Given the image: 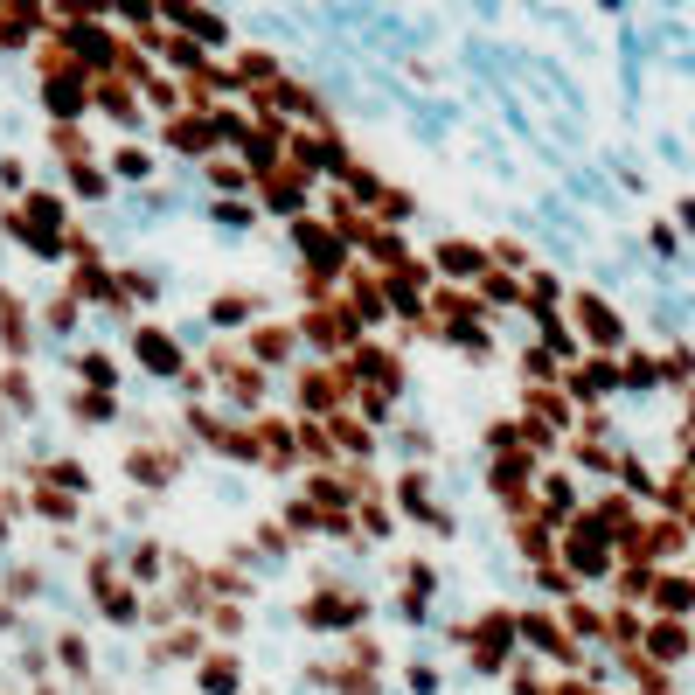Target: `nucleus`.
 Instances as JSON below:
<instances>
[{
  "mask_svg": "<svg viewBox=\"0 0 695 695\" xmlns=\"http://www.w3.org/2000/svg\"><path fill=\"white\" fill-rule=\"evenodd\" d=\"M70 181H77V195H84V202H98V195L112 188V174H105V167H91V160H84V167H70Z\"/></svg>",
  "mask_w": 695,
  "mask_h": 695,
  "instance_id": "nucleus-18",
  "label": "nucleus"
},
{
  "mask_svg": "<svg viewBox=\"0 0 695 695\" xmlns=\"http://www.w3.org/2000/svg\"><path fill=\"white\" fill-rule=\"evenodd\" d=\"M654 383H661V362L654 355H626L619 362V390H654Z\"/></svg>",
  "mask_w": 695,
  "mask_h": 695,
  "instance_id": "nucleus-12",
  "label": "nucleus"
},
{
  "mask_svg": "<svg viewBox=\"0 0 695 695\" xmlns=\"http://www.w3.org/2000/svg\"><path fill=\"white\" fill-rule=\"evenodd\" d=\"M209 216H216L223 230H251V223H258V209H251V202H237V195H216V202H209Z\"/></svg>",
  "mask_w": 695,
  "mask_h": 695,
  "instance_id": "nucleus-13",
  "label": "nucleus"
},
{
  "mask_svg": "<svg viewBox=\"0 0 695 695\" xmlns=\"http://www.w3.org/2000/svg\"><path fill=\"white\" fill-rule=\"evenodd\" d=\"M56 661H63L70 675H84V668H91V647H84L77 633H63V640H56Z\"/></svg>",
  "mask_w": 695,
  "mask_h": 695,
  "instance_id": "nucleus-22",
  "label": "nucleus"
},
{
  "mask_svg": "<svg viewBox=\"0 0 695 695\" xmlns=\"http://www.w3.org/2000/svg\"><path fill=\"white\" fill-rule=\"evenodd\" d=\"M543 487H550V494H543V501H550V515H563V508H577V480H570V473H550Z\"/></svg>",
  "mask_w": 695,
  "mask_h": 695,
  "instance_id": "nucleus-21",
  "label": "nucleus"
},
{
  "mask_svg": "<svg viewBox=\"0 0 695 695\" xmlns=\"http://www.w3.org/2000/svg\"><path fill=\"white\" fill-rule=\"evenodd\" d=\"M487 480H494V494H501V501H529V459H522V452H515V459L501 452Z\"/></svg>",
  "mask_w": 695,
  "mask_h": 695,
  "instance_id": "nucleus-6",
  "label": "nucleus"
},
{
  "mask_svg": "<svg viewBox=\"0 0 695 695\" xmlns=\"http://www.w3.org/2000/svg\"><path fill=\"white\" fill-rule=\"evenodd\" d=\"M133 355L153 369V376H167V383H181V376H188L181 341H174V334H160V327H133Z\"/></svg>",
  "mask_w": 695,
  "mask_h": 695,
  "instance_id": "nucleus-2",
  "label": "nucleus"
},
{
  "mask_svg": "<svg viewBox=\"0 0 695 695\" xmlns=\"http://www.w3.org/2000/svg\"><path fill=\"white\" fill-rule=\"evenodd\" d=\"M70 411L91 417V424H105V417H112V397H70Z\"/></svg>",
  "mask_w": 695,
  "mask_h": 695,
  "instance_id": "nucleus-23",
  "label": "nucleus"
},
{
  "mask_svg": "<svg viewBox=\"0 0 695 695\" xmlns=\"http://www.w3.org/2000/svg\"><path fill=\"white\" fill-rule=\"evenodd\" d=\"M237 682H244V668H237V654H216V661L202 668V689H209V695H237Z\"/></svg>",
  "mask_w": 695,
  "mask_h": 695,
  "instance_id": "nucleus-10",
  "label": "nucleus"
},
{
  "mask_svg": "<svg viewBox=\"0 0 695 695\" xmlns=\"http://www.w3.org/2000/svg\"><path fill=\"white\" fill-rule=\"evenodd\" d=\"M49 146H56L63 167H84V160H91V139L77 133V126H49Z\"/></svg>",
  "mask_w": 695,
  "mask_h": 695,
  "instance_id": "nucleus-11",
  "label": "nucleus"
},
{
  "mask_svg": "<svg viewBox=\"0 0 695 695\" xmlns=\"http://www.w3.org/2000/svg\"><path fill=\"white\" fill-rule=\"evenodd\" d=\"M251 313H258V292H223V299H209V320L230 334V327H251Z\"/></svg>",
  "mask_w": 695,
  "mask_h": 695,
  "instance_id": "nucleus-8",
  "label": "nucleus"
},
{
  "mask_svg": "<svg viewBox=\"0 0 695 695\" xmlns=\"http://www.w3.org/2000/svg\"><path fill=\"white\" fill-rule=\"evenodd\" d=\"M577 334L598 341V348H619V341H626V320H619L598 292H577Z\"/></svg>",
  "mask_w": 695,
  "mask_h": 695,
  "instance_id": "nucleus-3",
  "label": "nucleus"
},
{
  "mask_svg": "<svg viewBox=\"0 0 695 695\" xmlns=\"http://www.w3.org/2000/svg\"><path fill=\"white\" fill-rule=\"evenodd\" d=\"M146 174H153V153L119 139V146H112V181H146Z\"/></svg>",
  "mask_w": 695,
  "mask_h": 695,
  "instance_id": "nucleus-9",
  "label": "nucleus"
},
{
  "mask_svg": "<svg viewBox=\"0 0 695 695\" xmlns=\"http://www.w3.org/2000/svg\"><path fill=\"white\" fill-rule=\"evenodd\" d=\"M0 404H14V411H35V390H28V376H21V369H7V376H0Z\"/></svg>",
  "mask_w": 695,
  "mask_h": 695,
  "instance_id": "nucleus-20",
  "label": "nucleus"
},
{
  "mask_svg": "<svg viewBox=\"0 0 695 695\" xmlns=\"http://www.w3.org/2000/svg\"><path fill=\"white\" fill-rule=\"evenodd\" d=\"M216 119H181V112H174V119H167V146H188V153H216Z\"/></svg>",
  "mask_w": 695,
  "mask_h": 695,
  "instance_id": "nucleus-5",
  "label": "nucleus"
},
{
  "mask_svg": "<svg viewBox=\"0 0 695 695\" xmlns=\"http://www.w3.org/2000/svg\"><path fill=\"white\" fill-rule=\"evenodd\" d=\"M77 369H84V383H91V390H112V383H119V362H112V355H84Z\"/></svg>",
  "mask_w": 695,
  "mask_h": 695,
  "instance_id": "nucleus-19",
  "label": "nucleus"
},
{
  "mask_svg": "<svg viewBox=\"0 0 695 695\" xmlns=\"http://www.w3.org/2000/svg\"><path fill=\"white\" fill-rule=\"evenodd\" d=\"M431 265H438L445 278H480L487 265H494V258H487L480 244H466V237H445V244L431 251Z\"/></svg>",
  "mask_w": 695,
  "mask_h": 695,
  "instance_id": "nucleus-4",
  "label": "nucleus"
},
{
  "mask_svg": "<svg viewBox=\"0 0 695 695\" xmlns=\"http://www.w3.org/2000/svg\"><path fill=\"white\" fill-rule=\"evenodd\" d=\"M77 320H84V306H77V299H70V292H56V299H49V306H42V327H49V334H70V327H77Z\"/></svg>",
  "mask_w": 695,
  "mask_h": 695,
  "instance_id": "nucleus-14",
  "label": "nucleus"
},
{
  "mask_svg": "<svg viewBox=\"0 0 695 695\" xmlns=\"http://www.w3.org/2000/svg\"><path fill=\"white\" fill-rule=\"evenodd\" d=\"M682 223H689V230H695V202H682Z\"/></svg>",
  "mask_w": 695,
  "mask_h": 695,
  "instance_id": "nucleus-24",
  "label": "nucleus"
},
{
  "mask_svg": "<svg viewBox=\"0 0 695 695\" xmlns=\"http://www.w3.org/2000/svg\"><path fill=\"white\" fill-rule=\"evenodd\" d=\"M91 98H98V84H91L77 63H63V70H49V77H42V105H49V119H56V126H77V119L91 112Z\"/></svg>",
  "mask_w": 695,
  "mask_h": 695,
  "instance_id": "nucleus-1",
  "label": "nucleus"
},
{
  "mask_svg": "<svg viewBox=\"0 0 695 695\" xmlns=\"http://www.w3.org/2000/svg\"><path fill=\"white\" fill-rule=\"evenodd\" d=\"M654 605H661V612H689L695 584H689V577H661V584H654Z\"/></svg>",
  "mask_w": 695,
  "mask_h": 695,
  "instance_id": "nucleus-15",
  "label": "nucleus"
},
{
  "mask_svg": "<svg viewBox=\"0 0 695 695\" xmlns=\"http://www.w3.org/2000/svg\"><path fill=\"white\" fill-rule=\"evenodd\" d=\"M647 647H654V661L668 668V661H682V654H689V633H682V626H654V640H647Z\"/></svg>",
  "mask_w": 695,
  "mask_h": 695,
  "instance_id": "nucleus-17",
  "label": "nucleus"
},
{
  "mask_svg": "<svg viewBox=\"0 0 695 695\" xmlns=\"http://www.w3.org/2000/svg\"><path fill=\"white\" fill-rule=\"evenodd\" d=\"M209 181H216L223 195H237V202H244V181H251V167H244V160H209Z\"/></svg>",
  "mask_w": 695,
  "mask_h": 695,
  "instance_id": "nucleus-16",
  "label": "nucleus"
},
{
  "mask_svg": "<svg viewBox=\"0 0 695 695\" xmlns=\"http://www.w3.org/2000/svg\"><path fill=\"white\" fill-rule=\"evenodd\" d=\"M292 348H299V327H251V355H258V362H272L278 369Z\"/></svg>",
  "mask_w": 695,
  "mask_h": 695,
  "instance_id": "nucleus-7",
  "label": "nucleus"
}]
</instances>
